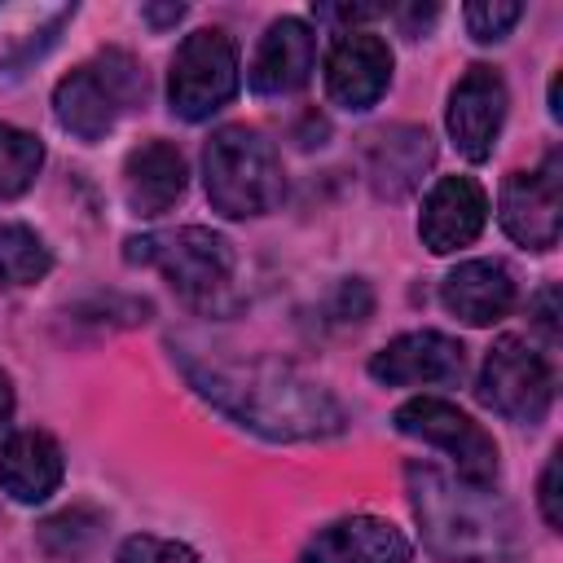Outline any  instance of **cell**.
Returning a JSON list of instances; mask_svg holds the SVG:
<instances>
[{
	"mask_svg": "<svg viewBox=\"0 0 563 563\" xmlns=\"http://www.w3.org/2000/svg\"><path fill=\"white\" fill-rule=\"evenodd\" d=\"M172 361L189 378V387L211 400L220 413H229L238 427L264 435V440H330L347 427L343 405L303 369L277 356H238L220 352L194 339H167Z\"/></svg>",
	"mask_w": 563,
	"mask_h": 563,
	"instance_id": "obj_1",
	"label": "cell"
},
{
	"mask_svg": "<svg viewBox=\"0 0 563 563\" xmlns=\"http://www.w3.org/2000/svg\"><path fill=\"white\" fill-rule=\"evenodd\" d=\"M405 488L431 554L449 563H523L528 559L519 515L497 488H475L457 475H444L431 462H409Z\"/></svg>",
	"mask_w": 563,
	"mask_h": 563,
	"instance_id": "obj_2",
	"label": "cell"
},
{
	"mask_svg": "<svg viewBox=\"0 0 563 563\" xmlns=\"http://www.w3.org/2000/svg\"><path fill=\"white\" fill-rule=\"evenodd\" d=\"M202 185L207 202L229 220L268 216L286 198L282 154L264 132L229 123L202 145Z\"/></svg>",
	"mask_w": 563,
	"mask_h": 563,
	"instance_id": "obj_3",
	"label": "cell"
},
{
	"mask_svg": "<svg viewBox=\"0 0 563 563\" xmlns=\"http://www.w3.org/2000/svg\"><path fill=\"white\" fill-rule=\"evenodd\" d=\"M123 260L141 264V268H158L167 277V286L189 308H216L229 295L233 273H238L233 242L224 233H216V229H202V224L128 238L123 242Z\"/></svg>",
	"mask_w": 563,
	"mask_h": 563,
	"instance_id": "obj_4",
	"label": "cell"
},
{
	"mask_svg": "<svg viewBox=\"0 0 563 563\" xmlns=\"http://www.w3.org/2000/svg\"><path fill=\"white\" fill-rule=\"evenodd\" d=\"M145 92H150V84H145L141 62L123 48H106L92 62H84L57 79L53 119L62 123V132L92 145L119 123V114L145 106Z\"/></svg>",
	"mask_w": 563,
	"mask_h": 563,
	"instance_id": "obj_5",
	"label": "cell"
},
{
	"mask_svg": "<svg viewBox=\"0 0 563 563\" xmlns=\"http://www.w3.org/2000/svg\"><path fill=\"white\" fill-rule=\"evenodd\" d=\"M238 44L220 26H202L180 40L167 70V110L185 123H202L238 97Z\"/></svg>",
	"mask_w": 563,
	"mask_h": 563,
	"instance_id": "obj_6",
	"label": "cell"
},
{
	"mask_svg": "<svg viewBox=\"0 0 563 563\" xmlns=\"http://www.w3.org/2000/svg\"><path fill=\"white\" fill-rule=\"evenodd\" d=\"M475 396L497 418L519 422V427H537L550 413V400H554V369L528 339L501 334L488 347L484 365H479Z\"/></svg>",
	"mask_w": 563,
	"mask_h": 563,
	"instance_id": "obj_7",
	"label": "cell"
},
{
	"mask_svg": "<svg viewBox=\"0 0 563 563\" xmlns=\"http://www.w3.org/2000/svg\"><path fill=\"white\" fill-rule=\"evenodd\" d=\"M400 435L427 440L435 449H444L457 466V479L475 484V488H493L501 475V457H497V440L457 405L435 400V396H413L391 413Z\"/></svg>",
	"mask_w": 563,
	"mask_h": 563,
	"instance_id": "obj_8",
	"label": "cell"
},
{
	"mask_svg": "<svg viewBox=\"0 0 563 563\" xmlns=\"http://www.w3.org/2000/svg\"><path fill=\"white\" fill-rule=\"evenodd\" d=\"M497 220L523 251H550L563 224V158L550 150L532 172H510L497 198Z\"/></svg>",
	"mask_w": 563,
	"mask_h": 563,
	"instance_id": "obj_9",
	"label": "cell"
},
{
	"mask_svg": "<svg viewBox=\"0 0 563 563\" xmlns=\"http://www.w3.org/2000/svg\"><path fill=\"white\" fill-rule=\"evenodd\" d=\"M506 106H510V92H506L501 70H493V66H471L453 84L449 106H444V128H449L453 150L466 163L493 158V145L506 123Z\"/></svg>",
	"mask_w": 563,
	"mask_h": 563,
	"instance_id": "obj_10",
	"label": "cell"
},
{
	"mask_svg": "<svg viewBox=\"0 0 563 563\" xmlns=\"http://www.w3.org/2000/svg\"><path fill=\"white\" fill-rule=\"evenodd\" d=\"M466 374V347L440 330H409L369 356V378L383 387H453Z\"/></svg>",
	"mask_w": 563,
	"mask_h": 563,
	"instance_id": "obj_11",
	"label": "cell"
},
{
	"mask_svg": "<svg viewBox=\"0 0 563 563\" xmlns=\"http://www.w3.org/2000/svg\"><path fill=\"white\" fill-rule=\"evenodd\" d=\"M391 84V48L383 35L347 26L325 53V92L334 106L361 114L383 101Z\"/></svg>",
	"mask_w": 563,
	"mask_h": 563,
	"instance_id": "obj_12",
	"label": "cell"
},
{
	"mask_svg": "<svg viewBox=\"0 0 563 563\" xmlns=\"http://www.w3.org/2000/svg\"><path fill=\"white\" fill-rule=\"evenodd\" d=\"M488 224V194L475 176H440L418 216V238L431 255H449L471 246Z\"/></svg>",
	"mask_w": 563,
	"mask_h": 563,
	"instance_id": "obj_13",
	"label": "cell"
},
{
	"mask_svg": "<svg viewBox=\"0 0 563 563\" xmlns=\"http://www.w3.org/2000/svg\"><path fill=\"white\" fill-rule=\"evenodd\" d=\"M435 163V141L427 128L418 123H396V128H383L378 136H369L365 145V180L378 198L387 202H400L409 198L422 176L431 172Z\"/></svg>",
	"mask_w": 563,
	"mask_h": 563,
	"instance_id": "obj_14",
	"label": "cell"
},
{
	"mask_svg": "<svg viewBox=\"0 0 563 563\" xmlns=\"http://www.w3.org/2000/svg\"><path fill=\"white\" fill-rule=\"evenodd\" d=\"M303 563H413V545L391 519L378 515H347L303 545Z\"/></svg>",
	"mask_w": 563,
	"mask_h": 563,
	"instance_id": "obj_15",
	"label": "cell"
},
{
	"mask_svg": "<svg viewBox=\"0 0 563 563\" xmlns=\"http://www.w3.org/2000/svg\"><path fill=\"white\" fill-rule=\"evenodd\" d=\"M75 0H9L0 4V75H18L40 62L57 35L75 22Z\"/></svg>",
	"mask_w": 563,
	"mask_h": 563,
	"instance_id": "obj_16",
	"label": "cell"
},
{
	"mask_svg": "<svg viewBox=\"0 0 563 563\" xmlns=\"http://www.w3.org/2000/svg\"><path fill=\"white\" fill-rule=\"evenodd\" d=\"M312 62H317V40L312 31L299 22V18H277L264 35H260V48L251 57V70H246V84L251 92L260 97H286V92H299L312 75Z\"/></svg>",
	"mask_w": 563,
	"mask_h": 563,
	"instance_id": "obj_17",
	"label": "cell"
},
{
	"mask_svg": "<svg viewBox=\"0 0 563 563\" xmlns=\"http://www.w3.org/2000/svg\"><path fill=\"white\" fill-rule=\"evenodd\" d=\"M185 185H189L185 154L172 141H163V136L141 141L123 158V198H128V207L136 216H163V211H172L185 198Z\"/></svg>",
	"mask_w": 563,
	"mask_h": 563,
	"instance_id": "obj_18",
	"label": "cell"
},
{
	"mask_svg": "<svg viewBox=\"0 0 563 563\" xmlns=\"http://www.w3.org/2000/svg\"><path fill=\"white\" fill-rule=\"evenodd\" d=\"M66 475V457H62V444L48 435V431H13L4 444H0V488L22 501V506H40L57 493Z\"/></svg>",
	"mask_w": 563,
	"mask_h": 563,
	"instance_id": "obj_19",
	"label": "cell"
},
{
	"mask_svg": "<svg viewBox=\"0 0 563 563\" xmlns=\"http://www.w3.org/2000/svg\"><path fill=\"white\" fill-rule=\"evenodd\" d=\"M440 303L462 325H493L515 308V277L497 260H466L440 282Z\"/></svg>",
	"mask_w": 563,
	"mask_h": 563,
	"instance_id": "obj_20",
	"label": "cell"
},
{
	"mask_svg": "<svg viewBox=\"0 0 563 563\" xmlns=\"http://www.w3.org/2000/svg\"><path fill=\"white\" fill-rule=\"evenodd\" d=\"M53 268V251L31 224H0V286H35Z\"/></svg>",
	"mask_w": 563,
	"mask_h": 563,
	"instance_id": "obj_21",
	"label": "cell"
},
{
	"mask_svg": "<svg viewBox=\"0 0 563 563\" xmlns=\"http://www.w3.org/2000/svg\"><path fill=\"white\" fill-rule=\"evenodd\" d=\"M44 167V141L26 128L0 123V207L22 198Z\"/></svg>",
	"mask_w": 563,
	"mask_h": 563,
	"instance_id": "obj_22",
	"label": "cell"
},
{
	"mask_svg": "<svg viewBox=\"0 0 563 563\" xmlns=\"http://www.w3.org/2000/svg\"><path fill=\"white\" fill-rule=\"evenodd\" d=\"M97 532H101V515L75 506V510H62V515L40 523V545L57 559H75L97 541Z\"/></svg>",
	"mask_w": 563,
	"mask_h": 563,
	"instance_id": "obj_23",
	"label": "cell"
},
{
	"mask_svg": "<svg viewBox=\"0 0 563 563\" xmlns=\"http://www.w3.org/2000/svg\"><path fill=\"white\" fill-rule=\"evenodd\" d=\"M519 18H523V4H515V0H484V4H466L462 9V22H466L471 40H479V44L506 40Z\"/></svg>",
	"mask_w": 563,
	"mask_h": 563,
	"instance_id": "obj_24",
	"label": "cell"
},
{
	"mask_svg": "<svg viewBox=\"0 0 563 563\" xmlns=\"http://www.w3.org/2000/svg\"><path fill=\"white\" fill-rule=\"evenodd\" d=\"M114 563H202L198 550H189L185 541H167V537H150V532H136L119 545Z\"/></svg>",
	"mask_w": 563,
	"mask_h": 563,
	"instance_id": "obj_25",
	"label": "cell"
},
{
	"mask_svg": "<svg viewBox=\"0 0 563 563\" xmlns=\"http://www.w3.org/2000/svg\"><path fill=\"white\" fill-rule=\"evenodd\" d=\"M563 453H550V462H545V471H541V484H537V506H541V519L559 532L563 528V506H559V462Z\"/></svg>",
	"mask_w": 563,
	"mask_h": 563,
	"instance_id": "obj_26",
	"label": "cell"
},
{
	"mask_svg": "<svg viewBox=\"0 0 563 563\" xmlns=\"http://www.w3.org/2000/svg\"><path fill=\"white\" fill-rule=\"evenodd\" d=\"M532 325L545 334V343H559V286H541V295L532 299Z\"/></svg>",
	"mask_w": 563,
	"mask_h": 563,
	"instance_id": "obj_27",
	"label": "cell"
},
{
	"mask_svg": "<svg viewBox=\"0 0 563 563\" xmlns=\"http://www.w3.org/2000/svg\"><path fill=\"white\" fill-rule=\"evenodd\" d=\"M141 18H145L150 26H176V22L185 18V4H145Z\"/></svg>",
	"mask_w": 563,
	"mask_h": 563,
	"instance_id": "obj_28",
	"label": "cell"
},
{
	"mask_svg": "<svg viewBox=\"0 0 563 563\" xmlns=\"http://www.w3.org/2000/svg\"><path fill=\"white\" fill-rule=\"evenodd\" d=\"M9 418H13V383H9V374L0 369V431L9 427Z\"/></svg>",
	"mask_w": 563,
	"mask_h": 563,
	"instance_id": "obj_29",
	"label": "cell"
}]
</instances>
